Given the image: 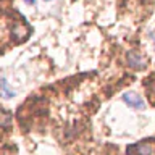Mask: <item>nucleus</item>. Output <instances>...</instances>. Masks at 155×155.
Masks as SVG:
<instances>
[{"label": "nucleus", "mask_w": 155, "mask_h": 155, "mask_svg": "<svg viewBox=\"0 0 155 155\" xmlns=\"http://www.w3.org/2000/svg\"><path fill=\"white\" fill-rule=\"evenodd\" d=\"M123 102L128 107L136 108V110H142L144 107H145L142 97H140L137 92H124V94H123Z\"/></svg>", "instance_id": "1"}, {"label": "nucleus", "mask_w": 155, "mask_h": 155, "mask_svg": "<svg viewBox=\"0 0 155 155\" xmlns=\"http://www.w3.org/2000/svg\"><path fill=\"white\" fill-rule=\"evenodd\" d=\"M24 3H28V5H34V3H36V0H24Z\"/></svg>", "instance_id": "5"}, {"label": "nucleus", "mask_w": 155, "mask_h": 155, "mask_svg": "<svg viewBox=\"0 0 155 155\" xmlns=\"http://www.w3.org/2000/svg\"><path fill=\"white\" fill-rule=\"evenodd\" d=\"M128 152L131 155H152L153 152V144L152 142H142L137 145H133V147L128 149Z\"/></svg>", "instance_id": "2"}, {"label": "nucleus", "mask_w": 155, "mask_h": 155, "mask_svg": "<svg viewBox=\"0 0 155 155\" xmlns=\"http://www.w3.org/2000/svg\"><path fill=\"white\" fill-rule=\"evenodd\" d=\"M0 95L5 97V99H10V97L15 95V91L8 86V82H7V79H5V78H2V79H0Z\"/></svg>", "instance_id": "4"}, {"label": "nucleus", "mask_w": 155, "mask_h": 155, "mask_svg": "<svg viewBox=\"0 0 155 155\" xmlns=\"http://www.w3.org/2000/svg\"><path fill=\"white\" fill-rule=\"evenodd\" d=\"M126 58H128L129 66H133L134 70H142V68L145 66V58L137 52H128Z\"/></svg>", "instance_id": "3"}, {"label": "nucleus", "mask_w": 155, "mask_h": 155, "mask_svg": "<svg viewBox=\"0 0 155 155\" xmlns=\"http://www.w3.org/2000/svg\"><path fill=\"white\" fill-rule=\"evenodd\" d=\"M47 2H48V0H47Z\"/></svg>", "instance_id": "6"}]
</instances>
